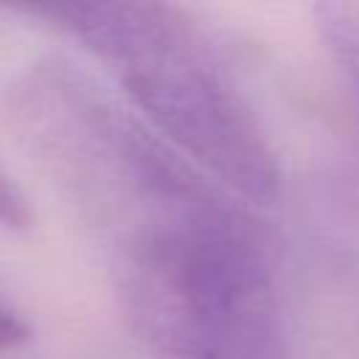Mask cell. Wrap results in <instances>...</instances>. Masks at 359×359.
<instances>
[{"label":"cell","instance_id":"obj_1","mask_svg":"<svg viewBox=\"0 0 359 359\" xmlns=\"http://www.w3.org/2000/svg\"><path fill=\"white\" fill-rule=\"evenodd\" d=\"M115 208L121 292L154 359H280L266 238L222 185L149 137Z\"/></svg>","mask_w":359,"mask_h":359},{"label":"cell","instance_id":"obj_2","mask_svg":"<svg viewBox=\"0 0 359 359\" xmlns=\"http://www.w3.org/2000/svg\"><path fill=\"white\" fill-rule=\"evenodd\" d=\"M126 87L146 118L219 185L255 205L280 188L278 157L250 104L188 14L163 3L42 6Z\"/></svg>","mask_w":359,"mask_h":359},{"label":"cell","instance_id":"obj_3","mask_svg":"<svg viewBox=\"0 0 359 359\" xmlns=\"http://www.w3.org/2000/svg\"><path fill=\"white\" fill-rule=\"evenodd\" d=\"M314 20L331 59L359 98V14L339 3H320Z\"/></svg>","mask_w":359,"mask_h":359},{"label":"cell","instance_id":"obj_4","mask_svg":"<svg viewBox=\"0 0 359 359\" xmlns=\"http://www.w3.org/2000/svg\"><path fill=\"white\" fill-rule=\"evenodd\" d=\"M0 224L8 230H25L31 224L28 199L3 171H0Z\"/></svg>","mask_w":359,"mask_h":359},{"label":"cell","instance_id":"obj_5","mask_svg":"<svg viewBox=\"0 0 359 359\" xmlns=\"http://www.w3.org/2000/svg\"><path fill=\"white\" fill-rule=\"evenodd\" d=\"M25 339H28V325L8 309H0V351L17 348Z\"/></svg>","mask_w":359,"mask_h":359}]
</instances>
